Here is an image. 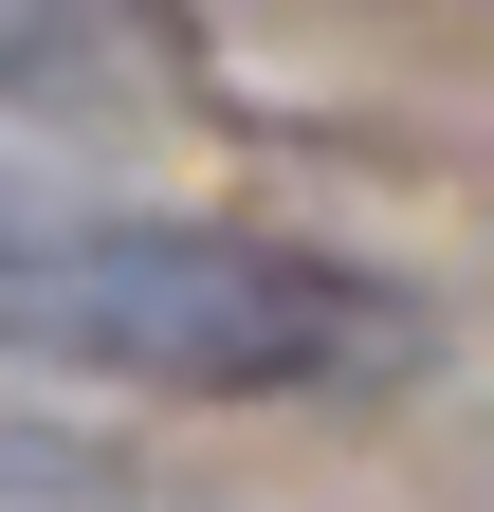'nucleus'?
<instances>
[{
    "label": "nucleus",
    "mask_w": 494,
    "mask_h": 512,
    "mask_svg": "<svg viewBox=\"0 0 494 512\" xmlns=\"http://www.w3.org/2000/svg\"><path fill=\"white\" fill-rule=\"evenodd\" d=\"M0 348L110 366V384H330V366H366V293L293 238L92 220V202L0 183Z\"/></svg>",
    "instance_id": "f257e3e1"
},
{
    "label": "nucleus",
    "mask_w": 494,
    "mask_h": 512,
    "mask_svg": "<svg viewBox=\"0 0 494 512\" xmlns=\"http://www.w3.org/2000/svg\"><path fill=\"white\" fill-rule=\"evenodd\" d=\"M110 92V0H0V110Z\"/></svg>",
    "instance_id": "f03ea898"
},
{
    "label": "nucleus",
    "mask_w": 494,
    "mask_h": 512,
    "mask_svg": "<svg viewBox=\"0 0 494 512\" xmlns=\"http://www.w3.org/2000/svg\"><path fill=\"white\" fill-rule=\"evenodd\" d=\"M0 512H129V476H110L92 439H55V421L0 403Z\"/></svg>",
    "instance_id": "7ed1b4c3"
}]
</instances>
